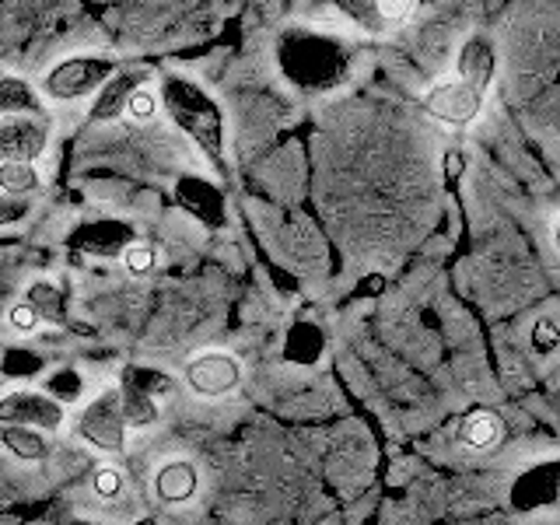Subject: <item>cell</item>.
I'll use <instances>...</instances> for the list:
<instances>
[{"label": "cell", "instance_id": "obj_10", "mask_svg": "<svg viewBox=\"0 0 560 525\" xmlns=\"http://www.w3.org/2000/svg\"><path fill=\"white\" fill-rule=\"evenodd\" d=\"M200 472L189 459H165L154 469V494L162 504H186L197 498Z\"/></svg>", "mask_w": 560, "mask_h": 525}, {"label": "cell", "instance_id": "obj_17", "mask_svg": "<svg viewBox=\"0 0 560 525\" xmlns=\"http://www.w3.org/2000/svg\"><path fill=\"white\" fill-rule=\"evenodd\" d=\"M25 305L35 308V315H39V319H46V323H63V315H67L63 291L52 288L49 280H35V284H28Z\"/></svg>", "mask_w": 560, "mask_h": 525}, {"label": "cell", "instance_id": "obj_5", "mask_svg": "<svg viewBox=\"0 0 560 525\" xmlns=\"http://www.w3.org/2000/svg\"><path fill=\"white\" fill-rule=\"evenodd\" d=\"M483 98H487L483 88L469 84L463 78H445L424 92V109L438 122H448V127H469V122L480 116Z\"/></svg>", "mask_w": 560, "mask_h": 525}, {"label": "cell", "instance_id": "obj_7", "mask_svg": "<svg viewBox=\"0 0 560 525\" xmlns=\"http://www.w3.org/2000/svg\"><path fill=\"white\" fill-rule=\"evenodd\" d=\"M186 385L203 399H221L228 393H235L242 385V361L224 350H207V354L192 358L183 372Z\"/></svg>", "mask_w": 560, "mask_h": 525}, {"label": "cell", "instance_id": "obj_25", "mask_svg": "<svg viewBox=\"0 0 560 525\" xmlns=\"http://www.w3.org/2000/svg\"><path fill=\"white\" fill-rule=\"evenodd\" d=\"M533 347L539 354H553V350H560V326L550 319H539L533 326Z\"/></svg>", "mask_w": 560, "mask_h": 525}, {"label": "cell", "instance_id": "obj_19", "mask_svg": "<svg viewBox=\"0 0 560 525\" xmlns=\"http://www.w3.org/2000/svg\"><path fill=\"white\" fill-rule=\"evenodd\" d=\"M39 372H43V358L32 354L28 347H8L4 354H0V375L11 378V382L35 378Z\"/></svg>", "mask_w": 560, "mask_h": 525}, {"label": "cell", "instance_id": "obj_20", "mask_svg": "<svg viewBox=\"0 0 560 525\" xmlns=\"http://www.w3.org/2000/svg\"><path fill=\"white\" fill-rule=\"evenodd\" d=\"M119 382H127V385H133V389L148 393L151 399H162L175 389V382L165 372H158V368H122Z\"/></svg>", "mask_w": 560, "mask_h": 525}, {"label": "cell", "instance_id": "obj_4", "mask_svg": "<svg viewBox=\"0 0 560 525\" xmlns=\"http://www.w3.org/2000/svg\"><path fill=\"white\" fill-rule=\"evenodd\" d=\"M81 442H88L98 452H122L127 448V420H122L119 410V385H109L102 389L88 407L78 413V424H74Z\"/></svg>", "mask_w": 560, "mask_h": 525}, {"label": "cell", "instance_id": "obj_14", "mask_svg": "<svg viewBox=\"0 0 560 525\" xmlns=\"http://www.w3.org/2000/svg\"><path fill=\"white\" fill-rule=\"evenodd\" d=\"M0 445H4L14 459L22 463H43L49 455V442L43 431L35 428H18V424H0Z\"/></svg>", "mask_w": 560, "mask_h": 525}, {"label": "cell", "instance_id": "obj_27", "mask_svg": "<svg viewBox=\"0 0 560 525\" xmlns=\"http://www.w3.org/2000/svg\"><path fill=\"white\" fill-rule=\"evenodd\" d=\"M127 113H130L137 122L154 119V113H158V95L151 92V88H140V92H133V98H130V105H127Z\"/></svg>", "mask_w": 560, "mask_h": 525}, {"label": "cell", "instance_id": "obj_2", "mask_svg": "<svg viewBox=\"0 0 560 525\" xmlns=\"http://www.w3.org/2000/svg\"><path fill=\"white\" fill-rule=\"evenodd\" d=\"M350 63V49L337 39V35H308L298 32L288 35L284 46H280V67L284 74L305 88V92H323L343 81Z\"/></svg>", "mask_w": 560, "mask_h": 525}, {"label": "cell", "instance_id": "obj_21", "mask_svg": "<svg viewBox=\"0 0 560 525\" xmlns=\"http://www.w3.org/2000/svg\"><path fill=\"white\" fill-rule=\"evenodd\" d=\"M43 186V175L35 165H0V192L8 197H28Z\"/></svg>", "mask_w": 560, "mask_h": 525}, {"label": "cell", "instance_id": "obj_1", "mask_svg": "<svg viewBox=\"0 0 560 525\" xmlns=\"http://www.w3.org/2000/svg\"><path fill=\"white\" fill-rule=\"evenodd\" d=\"M158 102L165 105V113H168V119L175 122V127H179L186 137H192V144H197L210 158V162L221 165L224 119H221L218 102L210 98L200 84H192L186 78H165Z\"/></svg>", "mask_w": 560, "mask_h": 525}, {"label": "cell", "instance_id": "obj_11", "mask_svg": "<svg viewBox=\"0 0 560 525\" xmlns=\"http://www.w3.org/2000/svg\"><path fill=\"white\" fill-rule=\"evenodd\" d=\"M498 74V49L494 43L487 39V35H469V39L463 43L459 49V60H455V78H463L469 84H477V88H490V81H494Z\"/></svg>", "mask_w": 560, "mask_h": 525}, {"label": "cell", "instance_id": "obj_8", "mask_svg": "<svg viewBox=\"0 0 560 525\" xmlns=\"http://www.w3.org/2000/svg\"><path fill=\"white\" fill-rule=\"evenodd\" d=\"M67 407H60L57 399H49L46 393H28L18 389L0 396V424H18V428H35V431H57L63 428Z\"/></svg>", "mask_w": 560, "mask_h": 525}, {"label": "cell", "instance_id": "obj_30", "mask_svg": "<svg viewBox=\"0 0 560 525\" xmlns=\"http://www.w3.org/2000/svg\"><path fill=\"white\" fill-rule=\"evenodd\" d=\"M298 343L305 347V361H312L315 354H319V347H323L319 329H312V326H298V329L291 332V343H288V347H298Z\"/></svg>", "mask_w": 560, "mask_h": 525}, {"label": "cell", "instance_id": "obj_29", "mask_svg": "<svg viewBox=\"0 0 560 525\" xmlns=\"http://www.w3.org/2000/svg\"><path fill=\"white\" fill-rule=\"evenodd\" d=\"M442 172H445V183L455 186L463 179V172H466V151L463 148H448L445 158H442Z\"/></svg>", "mask_w": 560, "mask_h": 525}, {"label": "cell", "instance_id": "obj_18", "mask_svg": "<svg viewBox=\"0 0 560 525\" xmlns=\"http://www.w3.org/2000/svg\"><path fill=\"white\" fill-rule=\"evenodd\" d=\"M501 434H504L501 417H494V413H472V417H466V424L459 431V442L466 448H490V445L501 442Z\"/></svg>", "mask_w": 560, "mask_h": 525}, {"label": "cell", "instance_id": "obj_24", "mask_svg": "<svg viewBox=\"0 0 560 525\" xmlns=\"http://www.w3.org/2000/svg\"><path fill=\"white\" fill-rule=\"evenodd\" d=\"M122 267H127V273L133 277H148L154 270V253L148 249V245L133 242L127 253H122Z\"/></svg>", "mask_w": 560, "mask_h": 525}, {"label": "cell", "instance_id": "obj_28", "mask_svg": "<svg viewBox=\"0 0 560 525\" xmlns=\"http://www.w3.org/2000/svg\"><path fill=\"white\" fill-rule=\"evenodd\" d=\"M8 323H11L14 332H35L43 319L35 315V308H28L25 302H18V305H11V312H8Z\"/></svg>", "mask_w": 560, "mask_h": 525}, {"label": "cell", "instance_id": "obj_3", "mask_svg": "<svg viewBox=\"0 0 560 525\" xmlns=\"http://www.w3.org/2000/svg\"><path fill=\"white\" fill-rule=\"evenodd\" d=\"M113 74H116V63L105 57H67L46 70L43 88H46V95L57 102H78L88 95H98Z\"/></svg>", "mask_w": 560, "mask_h": 525}, {"label": "cell", "instance_id": "obj_12", "mask_svg": "<svg viewBox=\"0 0 560 525\" xmlns=\"http://www.w3.org/2000/svg\"><path fill=\"white\" fill-rule=\"evenodd\" d=\"M74 245L92 256H119L133 245V228L122 221H95L74 232Z\"/></svg>", "mask_w": 560, "mask_h": 525}, {"label": "cell", "instance_id": "obj_23", "mask_svg": "<svg viewBox=\"0 0 560 525\" xmlns=\"http://www.w3.org/2000/svg\"><path fill=\"white\" fill-rule=\"evenodd\" d=\"M122 490H127V477H122L119 469H113V466H102V469L95 472V494H98L102 501H113V498H119Z\"/></svg>", "mask_w": 560, "mask_h": 525}, {"label": "cell", "instance_id": "obj_16", "mask_svg": "<svg viewBox=\"0 0 560 525\" xmlns=\"http://www.w3.org/2000/svg\"><path fill=\"white\" fill-rule=\"evenodd\" d=\"M4 116H39V95L22 78H0V119Z\"/></svg>", "mask_w": 560, "mask_h": 525}, {"label": "cell", "instance_id": "obj_15", "mask_svg": "<svg viewBox=\"0 0 560 525\" xmlns=\"http://www.w3.org/2000/svg\"><path fill=\"white\" fill-rule=\"evenodd\" d=\"M119 410H122V420H127V428H154L158 417H162L158 399L133 389L127 382H119Z\"/></svg>", "mask_w": 560, "mask_h": 525}, {"label": "cell", "instance_id": "obj_31", "mask_svg": "<svg viewBox=\"0 0 560 525\" xmlns=\"http://www.w3.org/2000/svg\"><path fill=\"white\" fill-rule=\"evenodd\" d=\"M553 242H557V249H560V218H557V224H553Z\"/></svg>", "mask_w": 560, "mask_h": 525}, {"label": "cell", "instance_id": "obj_13", "mask_svg": "<svg viewBox=\"0 0 560 525\" xmlns=\"http://www.w3.org/2000/svg\"><path fill=\"white\" fill-rule=\"evenodd\" d=\"M337 11H343L350 22H358L368 32H385L389 25L413 18L417 4H407V0H399V4H389V0H385V4H368V0H340Z\"/></svg>", "mask_w": 560, "mask_h": 525}, {"label": "cell", "instance_id": "obj_22", "mask_svg": "<svg viewBox=\"0 0 560 525\" xmlns=\"http://www.w3.org/2000/svg\"><path fill=\"white\" fill-rule=\"evenodd\" d=\"M81 393H84V382H81V375L74 372V368H60V372H52L46 378V396L57 399L60 407H67V402H78Z\"/></svg>", "mask_w": 560, "mask_h": 525}, {"label": "cell", "instance_id": "obj_6", "mask_svg": "<svg viewBox=\"0 0 560 525\" xmlns=\"http://www.w3.org/2000/svg\"><path fill=\"white\" fill-rule=\"evenodd\" d=\"M49 148V122L39 116L0 119V165H35Z\"/></svg>", "mask_w": 560, "mask_h": 525}, {"label": "cell", "instance_id": "obj_9", "mask_svg": "<svg viewBox=\"0 0 560 525\" xmlns=\"http://www.w3.org/2000/svg\"><path fill=\"white\" fill-rule=\"evenodd\" d=\"M151 78L148 67H127V70H116V74L105 81L102 92L92 98V109H88V119L92 122H113L127 113V105L133 98V92L144 88V81Z\"/></svg>", "mask_w": 560, "mask_h": 525}, {"label": "cell", "instance_id": "obj_26", "mask_svg": "<svg viewBox=\"0 0 560 525\" xmlns=\"http://www.w3.org/2000/svg\"><path fill=\"white\" fill-rule=\"evenodd\" d=\"M28 210H32V203L25 197H8V192H0V228L25 221Z\"/></svg>", "mask_w": 560, "mask_h": 525}]
</instances>
